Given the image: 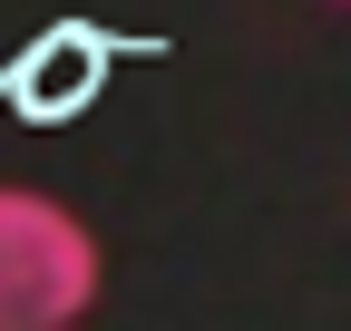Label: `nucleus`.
Wrapping results in <instances>:
<instances>
[{"label": "nucleus", "mask_w": 351, "mask_h": 331, "mask_svg": "<svg viewBox=\"0 0 351 331\" xmlns=\"http://www.w3.org/2000/svg\"><path fill=\"white\" fill-rule=\"evenodd\" d=\"M108 282V254L78 204L49 185H0V331H78Z\"/></svg>", "instance_id": "f257e3e1"}]
</instances>
